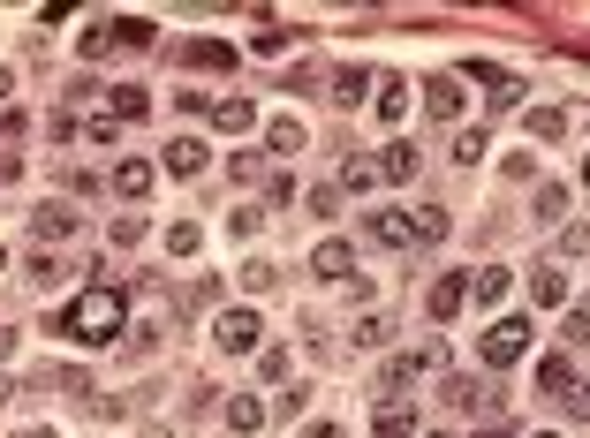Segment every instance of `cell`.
I'll list each match as a JSON object with an SVG mask.
<instances>
[{"mask_svg":"<svg viewBox=\"0 0 590 438\" xmlns=\"http://www.w3.org/2000/svg\"><path fill=\"white\" fill-rule=\"evenodd\" d=\"M122 310H129V303L114 295V287H84L76 303L46 310V333H69V340H91V348H99V340L122 333Z\"/></svg>","mask_w":590,"mask_h":438,"instance_id":"obj_1","label":"cell"},{"mask_svg":"<svg viewBox=\"0 0 590 438\" xmlns=\"http://www.w3.org/2000/svg\"><path fill=\"white\" fill-rule=\"evenodd\" d=\"M212 340H220V355H250L258 348V310H220Z\"/></svg>","mask_w":590,"mask_h":438,"instance_id":"obj_2","label":"cell"},{"mask_svg":"<svg viewBox=\"0 0 590 438\" xmlns=\"http://www.w3.org/2000/svg\"><path fill=\"white\" fill-rule=\"evenodd\" d=\"M522 348H530V318H500L485 333V371H492V363H515Z\"/></svg>","mask_w":590,"mask_h":438,"instance_id":"obj_3","label":"cell"},{"mask_svg":"<svg viewBox=\"0 0 590 438\" xmlns=\"http://www.w3.org/2000/svg\"><path fill=\"white\" fill-rule=\"evenodd\" d=\"M364 235L386 242V250H409V242H424V235H417V212H371V219H364Z\"/></svg>","mask_w":590,"mask_h":438,"instance_id":"obj_4","label":"cell"},{"mask_svg":"<svg viewBox=\"0 0 590 438\" xmlns=\"http://www.w3.org/2000/svg\"><path fill=\"white\" fill-rule=\"evenodd\" d=\"M31 235L38 242H69L76 235V204H38V212H31Z\"/></svg>","mask_w":590,"mask_h":438,"instance_id":"obj_5","label":"cell"},{"mask_svg":"<svg viewBox=\"0 0 590 438\" xmlns=\"http://www.w3.org/2000/svg\"><path fill=\"white\" fill-rule=\"evenodd\" d=\"M311 272H318V280H348V272H356V250H348V242H318Z\"/></svg>","mask_w":590,"mask_h":438,"instance_id":"obj_6","label":"cell"},{"mask_svg":"<svg viewBox=\"0 0 590 438\" xmlns=\"http://www.w3.org/2000/svg\"><path fill=\"white\" fill-rule=\"evenodd\" d=\"M424 106H432L439 121H454L462 114V84H454V76H424Z\"/></svg>","mask_w":590,"mask_h":438,"instance_id":"obj_7","label":"cell"},{"mask_svg":"<svg viewBox=\"0 0 590 438\" xmlns=\"http://www.w3.org/2000/svg\"><path fill=\"white\" fill-rule=\"evenodd\" d=\"M538 393H545V401L575 393V363H568V355H545V363H538Z\"/></svg>","mask_w":590,"mask_h":438,"instance_id":"obj_8","label":"cell"},{"mask_svg":"<svg viewBox=\"0 0 590 438\" xmlns=\"http://www.w3.org/2000/svg\"><path fill=\"white\" fill-rule=\"evenodd\" d=\"M371 431H379V438H409V431H417V408H409V401H379Z\"/></svg>","mask_w":590,"mask_h":438,"instance_id":"obj_9","label":"cell"},{"mask_svg":"<svg viewBox=\"0 0 590 438\" xmlns=\"http://www.w3.org/2000/svg\"><path fill=\"white\" fill-rule=\"evenodd\" d=\"M371 106H379V121H401L409 114V84H401V76H379V84H371Z\"/></svg>","mask_w":590,"mask_h":438,"instance_id":"obj_10","label":"cell"},{"mask_svg":"<svg viewBox=\"0 0 590 438\" xmlns=\"http://www.w3.org/2000/svg\"><path fill=\"white\" fill-rule=\"evenodd\" d=\"M417 167H424V152H417V144H386V152H379V174H386V182H409Z\"/></svg>","mask_w":590,"mask_h":438,"instance_id":"obj_11","label":"cell"},{"mask_svg":"<svg viewBox=\"0 0 590 438\" xmlns=\"http://www.w3.org/2000/svg\"><path fill=\"white\" fill-rule=\"evenodd\" d=\"M182 61H190V68H235L243 53H235V46H220V38H197V46H182Z\"/></svg>","mask_w":590,"mask_h":438,"instance_id":"obj_12","label":"cell"},{"mask_svg":"<svg viewBox=\"0 0 590 438\" xmlns=\"http://www.w3.org/2000/svg\"><path fill=\"white\" fill-rule=\"evenodd\" d=\"M167 174H205V144H197V136H174L167 144Z\"/></svg>","mask_w":590,"mask_h":438,"instance_id":"obj_13","label":"cell"},{"mask_svg":"<svg viewBox=\"0 0 590 438\" xmlns=\"http://www.w3.org/2000/svg\"><path fill=\"white\" fill-rule=\"evenodd\" d=\"M220 416H227V431H235V438H250V431H258V423H265V408L250 401V393H235V401H227Z\"/></svg>","mask_w":590,"mask_h":438,"instance_id":"obj_14","label":"cell"},{"mask_svg":"<svg viewBox=\"0 0 590 438\" xmlns=\"http://www.w3.org/2000/svg\"><path fill=\"white\" fill-rule=\"evenodd\" d=\"M462 295H469V280H462V272H447V280L432 287V303H424V310H432V318H454V310H462Z\"/></svg>","mask_w":590,"mask_h":438,"instance_id":"obj_15","label":"cell"},{"mask_svg":"<svg viewBox=\"0 0 590 438\" xmlns=\"http://www.w3.org/2000/svg\"><path fill=\"white\" fill-rule=\"evenodd\" d=\"M530 295H538V303H560V295H568V272H560V265H538V272H530Z\"/></svg>","mask_w":590,"mask_h":438,"instance_id":"obj_16","label":"cell"},{"mask_svg":"<svg viewBox=\"0 0 590 438\" xmlns=\"http://www.w3.org/2000/svg\"><path fill=\"white\" fill-rule=\"evenodd\" d=\"M106 114H114V121H137L144 114V91L137 84H114V91H106Z\"/></svg>","mask_w":590,"mask_h":438,"instance_id":"obj_17","label":"cell"},{"mask_svg":"<svg viewBox=\"0 0 590 438\" xmlns=\"http://www.w3.org/2000/svg\"><path fill=\"white\" fill-rule=\"evenodd\" d=\"M114 189H122V197L137 204L144 189H152V167H144V159H122V174H114Z\"/></svg>","mask_w":590,"mask_h":438,"instance_id":"obj_18","label":"cell"},{"mask_svg":"<svg viewBox=\"0 0 590 438\" xmlns=\"http://www.w3.org/2000/svg\"><path fill=\"white\" fill-rule=\"evenodd\" d=\"M469 84H485L492 99H515V91H522L515 76H500V68H485V61H469Z\"/></svg>","mask_w":590,"mask_h":438,"instance_id":"obj_19","label":"cell"},{"mask_svg":"<svg viewBox=\"0 0 590 438\" xmlns=\"http://www.w3.org/2000/svg\"><path fill=\"white\" fill-rule=\"evenodd\" d=\"M341 189H356V197H364V189H379V159H348V167H341Z\"/></svg>","mask_w":590,"mask_h":438,"instance_id":"obj_20","label":"cell"},{"mask_svg":"<svg viewBox=\"0 0 590 438\" xmlns=\"http://www.w3.org/2000/svg\"><path fill=\"white\" fill-rule=\"evenodd\" d=\"M212 121H220V129H235V136H243L250 121H258V106H250V99H227V106H212Z\"/></svg>","mask_w":590,"mask_h":438,"instance_id":"obj_21","label":"cell"},{"mask_svg":"<svg viewBox=\"0 0 590 438\" xmlns=\"http://www.w3.org/2000/svg\"><path fill=\"white\" fill-rule=\"evenodd\" d=\"M364 91H371V76H364V68H341V76H333V99H341V106H356Z\"/></svg>","mask_w":590,"mask_h":438,"instance_id":"obj_22","label":"cell"},{"mask_svg":"<svg viewBox=\"0 0 590 438\" xmlns=\"http://www.w3.org/2000/svg\"><path fill=\"white\" fill-rule=\"evenodd\" d=\"M265 144H273L280 159H295V152H303V121H273V136H265Z\"/></svg>","mask_w":590,"mask_h":438,"instance_id":"obj_23","label":"cell"},{"mask_svg":"<svg viewBox=\"0 0 590 438\" xmlns=\"http://www.w3.org/2000/svg\"><path fill=\"white\" fill-rule=\"evenodd\" d=\"M469 295H477V303H500V295H507V272H500V265H485L477 280H469Z\"/></svg>","mask_w":590,"mask_h":438,"instance_id":"obj_24","label":"cell"},{"mask_svg":"<svg viewBox=\"0 0 590 438\" xmlns=\"http://www.w3.org/2000/svg\"><path fill=\"white\" fill-rule=\"evenodd\" d=\"M454 159H462V167H477V159H485V129H462V136H454Z\"/></svg>","mask_w":590,"mask_h":438,"instance_id":"obj_25","label":"cell"},{"mask_svg":"<svg viewBox=\"0 0 590 438\" xmlns=\"http://www.w3.org/2000/svg\"><path fill=\"white\" fill-rule=\"evenodd\" d=\"M167 250L174 257H197V227H190V219H174V227H167Z\"/></svg>","mask_w":590,"mask_h":438,"instance_id":"obj_26","label":"cell"},{"mask_svg":"<svg viewBox=\"0 0 590 438\" xmlns=\"http://www.w3.org/2000/svg\"><path fill=\"white\" fill-rule=\"evenodd\" d=\"M386 333H394V325H386V318H379V310H371V318H356V348H379V340H386Z\"/></svg>","mask_w":590,"mask_h":438,"instance_id":"obj_27","label":"cell"},{"mask_svg":"<svg viewBox=\"0 0 590 438\" xmlns=\"http://www.w3.org/2000/svg\"><path fill=\"white\" fill-rule=\"evenodd\" d=\"M114 38H122V46H152L159 31H152V23H144V16H129V23H114Z\"/></svg>","mask_w":590,"mask_h":438,"instance_id":"obj_28","label":"cell"},{"mask_svg":"<svg viewBox=\"0 0 590 438\" xmlns=\"http://www.w3.org/2000/svg\"><path fill=\"white\" fill-rule=\"evenodd\" d=\"M560 129H568V121H560V106H538V114H530V136H545V144H553Z\"/></svg>","mask_w":590,"mask_h":438,"instance_id":"obj_29","label":"cell"},{"mask_svg":"<svg viewBox=\"0 0 590 438\" xmlns=\"http://www.w3.org/2000/svg\"><path fill=\"white\" fill-rule=\"evenodd\" d=\"M31 280H38V287H53V280H61V257H53V250H46V257H31Z\"/></svg>","mask_w":590,"mask_h":438,"instance_id":"obj_30","label":"cell"},{"mask_svg":"<svg viewBox=\"0 0 590 438\" xmlns=\"http://www.w3.org/2000/svg\"><path fill=\"white\" fill-rule=\"evenodd\" d=\"M568 340H590V295H583V303L568 310Z\"/></svg>","mask_w":590,"mask_h":438,"instance_id":"obj_31","label":"cell"},{"mask_svg":"<svg viewBox=\"0 0 590 438\" xmlns=\"http://www.w3.org/2000/svg\"><path fill=\"white\" fill-rule=\"evenodd\" d=\"M575 416H590V378H575Z\"/></svg>","mask_w":590,"mask_h":438,"instance_id":"obj_32","label":"cell"},{"mask_svg":"<svg viewBox=\"0 0 590 438\" xmlns=\"http://www.w3.org/2000/svg\"><path fill=\"white\" fill-rule=\"evenodd\" d=\"M303 438H341V431H333V423H311V431H303Z\"/></svg>","mask_w":590,"mask_h":438,"instance_id":"obj_33","label":"cell"},{"mask_svg":"<svg viewBox=\"0 0 590 438\" xmlns=\"http://www.w3.org/2000/svg\"><path fill=\"white\" fill-rule=\"evenodd\" d=\"M8 84H16V68H8V61H0V91H8Z\"/></svg>","mask_w":590,"mask_h":438,"instance_id":"obj_34","label":"cell"},{"mask_svg":"<svg viewBox=\"0 0 590 438\" xmlns=\"http://www.w3.org/2000/svg\"><path fill=\"white\" fill-rule=\"evenodd\" d=\"M23 438H61V431H46V423H38V431H23Z\"/></svg>","mask_w":590,"mask_h":438,"instance_id":"obj_35","label":"cell"},{"mask_svg":"<svg viewBox=\"0 0 590 438\" xmlns=\"http://www.w3.org/2000/svg\"><path fill=\"white\" fill-rule=\"evenodd\" d=\"M583 189H590V159H583Z\"/></svg>","mask_w":590,"mask_h":438,"instance_id":"obj_36","label":"cell"},{"mask_svg":"<svg viewBox=\"0 0 590 438\" xmlns=\"http://www.w3.org/2000/svg\"><path fill=\"white\" fill-rule=\"evenodd\" d=\"M0 272H8V250H0Z\"/></svg>","mask_w":590,"mask_h":438,"instance_id":"obj_37","label":"cell"},{"mask_svg":"<svg viewBox=\"0 0 590 438\" xmlns=\"http://www.w3.org/2000/svg\"><path fill=\"white\" fill-rule=\"evenodd\" d=\"M144 438H167V431H144Z\"/></svg>","mask_w":590,"mask_h":438,"instance_id":"obj_38","label":"cell"},{"mask_svg":"<svg viewBox=\"0 0 590 438\" xmlns=\"http://www.w3.org/2000/svg\"><path fill=\"white\" fill-rule=\"evenodd\" d=\"M538 438H560V431H538Z\"/></svg>","mask_w":590,"mask_h":438,"instance_id":"obj_39","label":"cell"}]
</instances>
